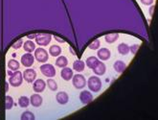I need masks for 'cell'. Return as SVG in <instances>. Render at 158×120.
Returning <instances> with one entry per match:
<instances>
[{
    "instance_id": "16",
    "label": "cell",
    "mask_w": 158,
    "mask_h": 120,
    "mask_svg": "<svg viewBox=\"0 0 158 120\" xmlns=\"http://www.w3.org/2000/svg\"><path fill=\"white\" fill-rule=\"evenodd\" d=\"M113 68L117 73H123L127 68V64L123 61H116L113 64Z\"/></svg>"
},
{
    "instance_id": "14",
    "label": "cell",
    "mask_w": 158,
    "mask_h": 120,
    "mask_svg": "<svg viewBox=\"0 0 158 120\" xmlns=\"http://www.w3.org/2000/svg\"><path fill=\"white\" fill-rule=\"evenodd\" d=\"M97 56L102 61H107V60H109V58L111 56V53H110L109 49H107V48H101L97 52Z\"/></svg>"
},
{
    "instance_id": "24",
    "label": "cell",
    "mask_w": 158,
    "mask_h": 120,
    "mask_svg": "<svg viewBox=\"0 0 158 120\" xmlns=\"http://www.w3.org/2000/svg\"><path fill=\"white\" fill-rule=\"evenodd\" d=\"M118 39H119V34H116V33H114V34H108V35H106L105 36L106 41L107 43H110V44L115 42Z\"/></svg>"
},
{
    "instance_id": "34",
    "label": "cell",
    "mask_w": 158,
    "mask_h": 120,
    "mask_svg": "<svg viewBox=\"0 0 158 120\" xmlns=\"http://www.w3.org/2000/svg\"><path fill=\"white\" fill-rule=\"evenodd\" d=\"M35 36L36 35H29L27 36H28V39H29V40H32V39H35Z\"/></svg>"
},
{
    "instance_id": "15",
    "label": "cell",
    "mask_w": 158,
    "mask_h": 120,
    "mask_svg": "<svg viewBox=\"0 0 158 120\" xmlns=\"http://www.w3.org/2000/svg\"><path fill=\"white\" fill-rule=\"evenodd\" d=\"M60 76H61V78H62L64 81H69V80H71L72 77L74 76V74H73V70H72L71 68L67 67V66L63 67L62 70H61V72H60Z\"/></svg>"
},
{
    "instance_id": "13",
    "label": "cell",
    "mask_w": 158,
    "mask_h": 120,
    "mask_svg": "<svg viewBox=\"0 0 158 120\" xmlns=\"http://www.w3.org/2000/svg\"><path fill=\"white\" fill-rule=\"evenodd\" d=\"M42 97L39 94V93H35L33 95H31V98H30V103L33 107L35 108H39L41 106L42 104Z\"/></svg>"
},
{
    "instance_id": "1",
    "label": "cell",
    "mask_w": 158,
    "mask_h": 120,
    "mask_svg": "<svg viewBox=\"0 0 158 120\" xmlns=\"http://www.w3.org/2000/svg\"><path fill=\"white\" fill-rule=\"evenodd\" d=\"M86 84L92 92H99L102 88V81L98 76H91Z\"/></svg>"
},
{
    "instance_id": "3",
    "label": "cell",
    "mask_w": 158,
    "mask_h": 120,
    "mask_svg": "<svg viewBox=\"0 0 158 120\" xmlns=\"http://www.w3.org/2000/svg\"><path fill=\"white\" fill-rule=\"evenodd\" d=\"M86 82H87L86 79L81 74H76L72 77L73 86L75 87L77 89H82L86 86Z\"/></svg>"
},
{
    "instance_id": "4",
    "label": "cell",
    "mask_w": 158,
    "mask_h": 120,
    "mask_svg": "<svg viewBox=\"0 0 158 120\" xmlns=\"http://www.w3.org/2000/svg\"><path fill=\"white\" fill-rule=\"evenodd\" d=\"M35 59L38 61L39 62H46L49 59V55H48V52L46 51L45 49L43 48H38L35 50Z\"/></svg>"
},
{
    "instance_id": "7",
    "label": "cell",
    "mask_w": 158,
    "mask_h": 120,
    "mask_svg": "<svg viewBox=\"0 0 158 120\" xmlns=\"http://www.w3.org/2000/svg\"><path fill=\"white\" fill-rule=\"evenodd\" d=\"M35 62V57L32 55V53H26L22 55L21 57V63L25 67H31Z\"/></svg>"
},
{
    "instance_id": "17",
    "label": "cell",
    "mask_w": 158,
    "mask_h": 120,
    "mask_svg": "<svg viewBox=\"0 0 158 120\" xmlns=\"http://www.w3.org/2000/svg\"><path fill=\"white\" fill-rule=\"evenodd\" d=\"M23 49L27 53H32L35 50V43L32 41V40H28L23 43Z\"/></svg>"
},
{
    "instance_id": "22",
    "label": "cell",
    "mask_w": 158,
    "mask_h": 120,
    "mask_svg": "<svg viewBox=\"0 0 158 120\" xmlns=\"http://www.w3.org/2000/svg\"><path fill=\"white\" fill-rule=\"evenodd\" d=\"M49 53L53 57H59L61 53V48L59 45H52L49 49Z\"/></svg>"
},
{
    "instance_id": "32",
    "label": "cell",
    "mask_w": 158,
    "mask_h": 120,
    "mask_svg": "<svg viewBox=\"0 0 158 120\" xmlns=\"http://www.w3.org/2000/svg\"><path fill=\"white\" fill-rule=\"evenodd\" d=\"M141 3L143 5H146V6H150V5H152L153 2H154V0H140Z\"/></svg>"
},
{
    "instance_id": "33",
    "label": "cell",
    "mask_w": 158,
    "mask_h": 120,
    "mask_svg": "<svg viewBox=\"0 0 158 120\" xmlns=\"http://www.w3.org/2000/svg\"><path fill=\"white\" fill-rule=\"evenodd\" d=\"M148 13H150V15H151V16L153 15V13H154V5H152V6H151L150 10H148Z\"/></svg>"
},
{
    "instance_id": "11",
    "label": "cell",
    "mask_w": 158,
    "mask_h": 120,
    "mask_svg": "<svg viewBox=\"0 0 158 120\" xmlns=\"http://www.w3.org/2000/svg\"><path fill=\"white\" fill-rule=\"evenodd\" d=\"M56 99H57V102L60 105H65L68 103L69 101V96L65 91H60L56 95Z\"/></svg>"
},
{
    "instance_id": "6",
    "label": "cell",
    "mask_w": 158,
    "mask_h": 120,
    "mask_svg": "<svg viewBox=\"0 0 158 120\" xmlns=\"http://www.w3.org/2000/svg\"><path fill=\"white\" fill-rule=\"evenodd\" d=\"M35 42L40 46H47L51 40H52V36L49 34H38L35 36Z\"/></svg>"
},
{
    "instance_id": "27",
    "label": "cell",
    "mask_w": 158,
    "mask_h": 120,
    "mask_svg": "<svg viewBox=\"0 0 158 120\" xmlns=\"http://www.w3.org/2000/svg\"><path fill=\"white\" fill-rule=\"evenodd\" d=\"M47 87L52 91H56V90L58 89V84H57V82H56L55 80H53L52 78H49L47 80Z\"/></svg>"
},
{
    "instance_id": "9",
    "label": "cell",
    "mask_w": 158,
    "mask_h": 120,
    "mask_svg": "<svg viewBox=\"0 0 158 120\" xmlns=\"http://www.w3.org/2000/svg\"><path fill=\"white\" fill-rule=\"evenodd\" d=\"M80 100L83 105H87L93 101V95L88 90H82L80 93Z\"/></svg>"
},
{
    "instance_id": "12",
    "label": "cell",
    "mask_w": 158,
    "mask_h": 120,
    "mask_svg": "<svg viewBox=\"0 0 158 120\" xmlns=\"http://www.w3.org/2000/svg\"><path fill=\"white\" fill-rule=\"evenodd\" d=\"M106 64L103 62H100V61H99V62L95 66V67L93 68V71H94V73H95L97 76L104 75L105 73H106Z\"/></svg>"
},
{
    "instance_id": "19",
    "label": "cell",
    "mask_w": 158,
    "mask_h": 120,
    "mask_svg": "<svg viewBox=\"0 0 158 120\" xmlns=\"http://www.w3.org/2000/svg\"><path fill=\"white\" fill-rule=\"evenodd\" d=\"M99 62V59L94 57V56H92V57H88L86 59V62H85V66L87 67H89L90 69H93L95 67L96 64Z\"/></svg>"
},
{
    "instance_id": "18",
    "label": "cell",
    "mask_w": 158,
    "mask_h": 120,
    "mask_svg": "<svg viewBox=\"0 0 158 120\" xmlns=\"http://www.w3.org/2000/svg\"><path fill=\"white\" fill-rule=\"evenodd\" d=\"M85 62H82L81 60H77L74 62L73 63V69L77 71V72H81L85 70Z\"/></svg>"
},
{
    "instance_id": "8",
    "label": "cell",
    "mask_w": 158,
    "mask_h": 120,
    "mask_svg": "<svg viewBox=\"0 0 158 120\" xmlns=\"http://www.w3.org/2000/svg\"><path fill=\"white\" fill-rule=\"evenodd\" d=\"M22 75H23V79L27 82V83H33L35 78H36V72L32 69V68H29L28 67L23 73H22Z\"/></svg>"
},
{
    "instance_id": "21",
    "label": "cell",
    "mask_w": 158,
    "mask_h": 120,
    "mask_svg": "<svg viewBox=\"0 0 158 120\" xmlns=\"http://www.w3.org/2000/svg\"><path fill=\"white\" fill-rule=\"evenodd\" d=\"M19 67H20V64H19V62H18L16 60L12 59V60H10V61L8 62V68L10 69V70L16 71V70L19 69Z\"/></svg>"
},
{
    "instance_id": "30",
    "label": "cell",
    "mask_w": 158,
    "mask_h": 120,
    "mask_svg": "<svg viewBox=\"0 0 158 120\" xmlns=\"http://www.w3.org/2000/svg\"><path fill=\"white\" fill-rule=\"evenodd\" d=\"M22 44H23V41L22 40H18V41H16L13 45H12V47H13V49H19L21 46H22Z\"/></svg>"
},
{
    "instance_id": "23",
    "label": "cell",
    "mask_w": 158,
    "mask_h": 120,
    "mask_svg": "<svg viewBox=\"0 0 158 120\" xmlns=\"http://www.w3.org/2000/svg\"><path fill=\"white\" fill-rule=\"evenodd\" d=\"M117 49H118V52L121 55H124V56H125V55H127L129 53V46L127 43H120L118 45Z\"/></svg>"
},
{
    "instance_id": "28",
    "label": "cell",
    "mask_w": 158,
    "mask_h": 120,
    "mask_svg": "<svg viewBox=\"0 0 158 120\" xmlns=\"http://www.w3.org/2000/svg\"><path fill=\"white\" fill-rule=\"evenodd\" d=\"M21 120H35V114L31 112H29V110H27V112L23 113L20 116Z\"/></svg>"
},
{
    "instance_id": "29",
    "label": "cell",
    "mask_w": 158,
    "mask_h": 120,
    "mask_svg": "<svg viewBox=\"0 0 158 120\" xmlns=\"http://www.w3.org/2000/svg\"><path fill=\"white\" fill-rule=\"evenodd\" d=\"M101 46V41L100 40H95L94 41H92L90 44H89V49H92V50H98Z\"/></svg>"
},
{
    "instance_id": "31",
    "label": "cell",
    "mask_w": 158,
    "mask_h": 120,
    "mask_svg": "<svg viewBox=\"0 0 158 120\" xmlns=\"http://www.w3.org/2000/svg\"><path fill=\"white\" fill-rule=\"evenodd\" d=\"M138 49H139V45L138 44H133L131 46H129V51H131L133 55H135L137 53Z\"/></svg>"
},
{
    "instance_id": "26",
    "label": "cell",
    "mask_w": 158,
    "mask_h": 120,
    "mask_svg": "<svg viewBox=\"0 0 158 120\" xmlns=\"http://www.w3.org/2000/svg\"><path fill=\"white\" fill-rule=\"evenodd\" d=\"M14 106V99L13 97L7 95L6 98H5V109L8 110V109H11Z\"/></svg>"
},
{
    "instance_id": "2",
    "label": "cell",
    "mask_w": 158,
    "mask_h": 120,
    "mask_svg": "<svg viewBox=\"0 0 158 120\" xmlns=\"http://www.w3.org/2000/svg\"><path fill=\"white\" fill-rule=\"evenodd\" d=\"M22 81H23L22 72L18 71V70L15 71L13 74L10 76V78H9V83H10V85L15 87V88H17V87L21 86Z\"/></svg>"
},
{
    "instance_id": "25",
    "label": "cell",
    "mask_w": 158,
    "mask_h": 120,
    "mask_svg": "<svg viewBox=\"0 0 158 120\" xmlns=\"http://www.w3.org/2000/svg\"><path fill=\"white\" fill-rule=\"evenodd\" d=\"M18 105H19L21 108H27L30 105V99L27 96H21L18 99Z\"/></svg>"
},
{
    "instance_id": "5",
    "label": "cell",
    "mask_w": 158,
    "mask_h": 120,
    "mask_svg": "<svg viewBox=\"0 0 158 120\" xmlns=\"http://www.w3.org/2000/svg\"><path fill=\"white\" fill-rule=\"evenodd\" d=\"M40 71L41 73L48 78H52L55 77L56 75V68L54 67V66H52L51 63H44L40 66Z\"/></svg>"
},
{
    "instance_id": "20",
    "label": "cell",
    "mask_w": 158,
    "mask_h": 120,
    "mask_svg": "<svg viewBox=\"0 0 158 120\" xmlns=\"http://www.w3.org/2000/svg\"><path fill=\"white\" fill-rule=\"evenodd\" d=\"M67 64H68V61H67L66 57H64V56H59L58 59L56 60V66L58 67L63 68V67L67 66Z\"/></svg>"
},
{
    "instance_id": "10",
    "label": "cell",
    "mask_w": 158,
    "mask_h": 120,
    "mask_svg": "<svg viewBox=\"0 0 158 120\" xmlns=\"http://www.w3.org/2000/svg\"><path fill=\"white\" fill-rule=\"evenodd\" d=\"M46 87V83L42 80V79H38L34 81L33 84V89L35 93H40L45 89Z\"/></svg>"
},
{
    "instance_id": "35",
    "label": "cell",
    "mask_w": 158,
    "mask_h": 120,
    "mask_svg": "<svg viewBox=\"0 0 158 120\" xmlns=\"http://www.w3.org/2000/svg\"><path fill=\"white\" fill-rule=\"evenodd\" d=\"M55 39L57 40V41H59V42H64V41H63V40H61V39H59L58 36H55Z\"/></svg>"
}]
</instances>
